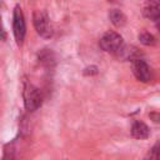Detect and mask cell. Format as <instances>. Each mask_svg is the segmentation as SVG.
Here are the masks:
<instances>
[{"mask_svg": "<svg viewBox=\"0 0 160 160\" xmlns=\"http://www.w3.org/2000/svg\"><path fill=\"white\" fill-rule=\"evenodd\" d=\"M22 96H24V104L26 110L29 111H34L38 108H40L41 102H42V96L41 92L38 88H35L32 84L30 82H25L24 85V91H22Z\"/></svg>", "mask_w": 160, "mask_h": 160, "instance_id": "1", "label": "cell"}, {"mask_svg": "<svg viewBox=\"0 0 160 160\" xmlns=\"http://www.w3.org/2000/svg\"><path fill=\"white\" fill-rule=\"evenodd\" d=\"M32 21H34L35 30L40 36H42L45 39H49L52 36V28L50 25L49 16L45 11H42V10L35 11L32 15Z\"/></svg>", "mask_w": 160, "mask_h": 160, "instance_id": "2", "label": "cell"}, {"mask_svg": "<svg viewBox=\"0 0 160 160\" xmlns=\"http://www.w3.org/2000/svg\"><path fill=\"white\" fill-rule=\"evenodd\" d=\"M99 45L104 51L116 54L122 48L124 44H122V38L120 34L115 31H108L101 36Z\"/></svg>", "mask_w": 160, "mask_h": 160, "instance_id": "3", "label": "cell"}, {"mask_svg": "<svg viewBox=\"0 0 160 160\" xmlns=\"http://www.w3.org/2000/svg\"><path fill=\"white\" fill-rule=\"evenodd\" d=\"M12 29H14V35L16 39L18 44H22V40L25 38L26 32V26H25V19L24 14L21 11V8L18 5L14 9V16H12Z\"/></svg>", "mask_w": 160, "mask_h": 160, "instance_id": "4", "label": "cell"}, {"mask_svg": "<svg viewBox=\"0 0 160 160\" xmlns=\"http://www.w3.org/2000/svg\"><path fill=\"white\" fill-rule=\"evenodd\" d=\"M131 69L135 75V78L142 82H146L150 80V69L148 64L141 59H135L131 61Z\"/></svg>", "mask_w": 160, "mask_h": 160, "instance_id": "5", "label": "cell"}, {"mask_svg": "<svg viewBox=\"0 0 160 160\" xmlns=\"http://www.w3.org/2000/svg\"><path fill=\"white\" fill-rule=\"evenodd\" d=\"M142 12H144V16L154 20L158 15H160V2L155 0H148L145 2Z\"/></svg>", "mask_w": 160, "mask_h": 160, "instance_id": "6", "label": "cell"}, {"mask_svg": "<svg viewBox=\"0 0 160 160\" xmlns=\"http://www.w3.org/2000/svg\"><path fill=\"white\" fill-rule=\"evenodd\" d=\"M149 134H150V130H149V128L144 122L135 121L132 124V126H131V135H132V138H135V139H146L149 136Z\"/></svg>", "mask_w": 160, "mask_h": 160, "instance_id": "7", "label": "cell"}, {"mask_svg": "<svg viewBox=\"0 0 160 160\" xmlns=\"http://www.w3.org/2000/svg\"><path fill=\"white\" fill-rule=\"evenodd\" d=\"M38 58H39V62L42 64L44 66L49 68V66H52L55 64V55L51 50L49 49H44L41 50L39 54H38Z\"/></svg>", "mask_w": 160, "mask_h": 160, "instance_id": "8", "label": "cell"}, {"mask_svg": "<svg viewBox=\"0 0 160 160\" xmlns=\"http://www.w3.org/2000/svg\"><path fill=\"white\" fill-rule=\"evenodd\" d=\"M109 19L110 21L116 26V28H121L125 25L126 22V16L124 15V12L121 10H118V9H112L110 10L109 12Z\"/></svg>", "mask_w": 160, "mask_h": 160, "instance_id": "9", "label": "cell"}, {"mask_svg": "<svg viewBox=\"0 0 160 160\" xmlns=\"http://www.w3.org/2000/svg\"><path fill=\"white\" fill-rule=\"evenodd\" d=\"M139 40H140V42H141V44H144V45H146V46L155 45V42H156L155 38H154L150 32H146V31H144V32L139 34Z\"/></svg>", "mask_w": 160, "mask_h": 160, "instance_id": "10", "label": "cell"}, {"mask_svg": "<svg viewBox=\"0 0 160 160\" xmlns=\"http://www.w3.org/2000/svg\"><path fill=\"white\" fill-rule=\"evenodd\" d=\"M144 160H160V142L155 144Z\"/></svg>", "mask_w": 160, "mask_h": 160, "instance_id": "11", "label": "cell"}, {"mask_svg": "<svg viewBox=\"0 0 160 160\" xmlns=\"http://www.w3.org/2000/svg\"><path fill=\"white\" fill-rule=\"evenodd\" d=\"M15 158V150H14V146L8 144L5 146V150H4V156H2V160H14Z\"/></svg>", "mask_w": 160, "mask_h": 160, "instance_id": "12", "label": "cell"}, {"mask_svg": "<svg viewBox=\"0 0 160 160\" xmlns=\"http://www.w3.org/2000/svg\"><path fill=\"white\" fill-rule=\"evenodd\" d=\"M84 74L85 75H96L98 74V68L96 66H88V68H85V70H84Z\"/></svg>", "mask_w": 160, "mask_h": 160, "instance_id": "13", "label": "cell"}, {"mask_svg": "<svg viewBox=\"0 0 160 160\" xmlns=\"http://www.w3.org/2000/svg\"><path fill=\"white\" fill-rule=\"evenodd\" d=\"M0 39L1 40H5L6 39V32H5L4 26H2V22H1V16H0Z\"/></svg>", "mask_w": 160, "mask_h": 160, "instance_id": "14", "label": "cell"}, {"mask_svg": "<svg viewBox=\"0 0 160 160\" xmlns=\"http://www.w3.org/2000/svg\"><path fill=\"white\" fill-rule=\"evenodd\" d=\"M150 118H151V119H154V121H156V122H159V121H160V114L151 112V114H150Z\"/></svg>", "mask_w": 160, "mask_h": 160, "instance_id": "15", "label": "cell"}, {"mask_svg": "<svg viewBox=\"0 0 160 160\" xmlns=\"http://www.w3.org/2000/svg\"><path fill=\"white\" fill-rule=\"evenodd\" d=\"M152 21L155 22V25H156L158 28H160V15H158V16H156V18H155Z\"/></svg>", "mask_w": 160, "mask_h": 160, "instance_id": "16", "label": "cell"}, {"mask_svg": "<svg viewBox=\"0 0 160 160\" xmlns=\"http://www.w3.org/2000/svg\"><path fill=\"white\" fill-rule=\"evenodd\" d=\"M109 1H112L114 2V1H118V0H109Z\"/></svg>", "mask_w": 160, "mask_h": 160, "instance_id": "17", "label": "cell"}]
</instances>
